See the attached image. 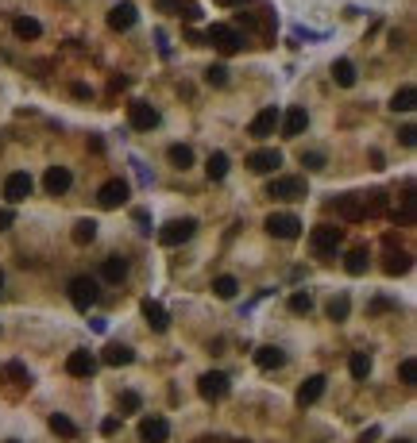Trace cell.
<instances>
[{"instance_id": "cell-22", "label": "cell", "mask_w": 417, "mask_h": 443, "mask_svg": "<svg viewBox=\"0 0 417 443\" xmlns=\"http://www.w3.org/2000/svg\"><path fill=\"white\" fill-rule=\"evenodd\" d=\"M286 363V351L282 347H259L255 351V366L259 370H278Z\"/></svg>"}, {"instance_id": "cell-39", "label": "cell", "mask_w": 417, "mask_h": 443, "mask_svg": "<svg viewBox=\"0 0 417 443\" xmlns=\"http://www.w3.org/2000/svg\"><path fill=\"white\" fill-rule=\"evenodd\" d=\"M301 166L306 170H325V154L321 151H301Z\"/></svg>"}, {"instance_id": "cell-44", "label": "cell", "mask_w": 417, "mask_h": 443, "mask_svg": "<svg viewBox=\"0 0 417 443\" xmlns=\"http://www.w3.org/2000/svg\"><path fill=\"white\" fill-rule=\"evenodd\" d=\"M132 216H135L139 232H143V235H151V227H147V224H151V216H147V212H143V208H135V212H132Z\"/></svg>"}, {"instance_id": "cell-52", "label": "cell", "mask_w": 417, "mask_h": 443, "mask_svg": "<svg viewBox=\"0 0 417 443\" xmlns=\"http://www.w3.org/2000/svg\"><path fill=\"white\" fill-rule=\"evenodd\" d=\"M8 443H20V439H8Z\"/></svg>"}, {"instance_id": "cell-34", "label": "cell", "mask_w": 417, "mask_h": 443, "mask_svg": "<svg viewBox=\"0 0 417 443\" xmlns=\"http://www.w3.org/2000/svg\"><path fill=\"white\" fill-rule=\"evenodd\" d=\"M51 432H54V436H66V439H73V436H78V424H73L70 416L54 413V416H51Z\"/></svg>"}, {"instance_id": "cell-37", "label": "cell", "mask_w": 417, "mask_h": 443, "mask_svg": "<svg viewBox=\"0 0 417 443\" xmlns=\"http://www.w3.org/2000/svg\"><path fill=\"white\" fill-rule=\"evenodd\" d=\"M139 405H143V401H139V393H135V389L120 393V413H139Z\"/></svg>"}, {"instance_id": "cell-50", "label": "cell", "mask_w": 417, "mask_h": 443, "mask_svg": "<svg viewBox=\"0 0 417 443\" xmlns=\"http://www.w3.org/2000/svg\"><path fill=\"white\" fill-rule=\"evenodd\" d=\"M0 289H4V270H0Z\"/></svg>"}, {"instance_id": "cell-45", "label": "cell", "mask_w": 417, "mask_h": 443, "mask_svg": "<svg viewBox=\"0 0 417 443\" xmlns=\"http://www.w3.org/2000/svg\"><path fill=\"white\" fill-rule=\"evenodd\" d=\"M12 224H16V212L12 208H0V232H8Z\"/></svg>"}, {"instance_id": "cell-15", "label": "cell", "mask_w": 417, "mask_h": 443, "mask_svg": "<svg viewBox=\"0 0 417 443\" xmlns=\"http://www.w3.org/2000/svg\"><path fill=\"white\" fill-rule=\"evenodd\" d=\"M139 439L143 443H167L170 439V424L162 420V416H147V420L139 424Z\"/></svg>"}, {"instance_id": "cell-14", "label": "cell", "mask_w": 417, "mask_h": 443, "mask_svg": "<svg viewBox=\"0 0 417 443\" xmlns=\"http://www.w3.org/2000/svg\"><path fill=\"white\" fill-rule=\"evenodd\" d=\"M278 124H282V135H286V139H298V135H301V131H306V127H309V112H306V108H301V104H294V108H290V112H286V116H282V120H278Z\"/></svg>"}, {"instance_id": "cell-38", "label": "cell", "mask_w": 417, "mask_h": 443, "mask_svg": "<svg viewBox=\"0 0 417 443\" xmlns=\"http://www.w3.org/2000/svg\"><path fill=\"white\" fill-rule=\"evenodd\" d=\"M398 378H402L406 385H417V363H413V358H402V366H398Z\"/></svg>"}, {"instance_id": "cell-43", "label": "cell", "mask_w": 417, "mask_h": 443, "mask_svg": "<svg viewBox=\"0 0 417 443\" xmlns=\"http://www.w3.org/2000/svg\"><path fill=\"white\" fill-rule=\"evenodd\" d=\"M178 15H182V20H201V8L198 4H193V0H186V4H178Z\"/></svg>"}, {"instance_id": "cell-16", "label": "cell", "mask_w": 417, "mask_h": 443, "mask_svg": "<svg viewBox=\"0 0 417 443\" xmlns=\"http://www.w3.org/2000/svg\"><path fill=\"white\" fill-rule=\"evenodd\" d=\"M325 385H329L325 374L306 378V382H301V389H298V405H301V408H306V405H317V401H321V393H325Z\"/></svg>"}, {"instance_id": "cell-41", "label": "cell", "mask_w": 417, "mask_h": 443, "mask_svg": "<svg viewBox=\"0 0 417 443\" xmlns=\"http://www.w3.org/2000/svg\"><path fill=\"white\" fill-rule=\"evenodd\" d=\"M290 308H294V313H309V308H313V297H309V293H294Z\"/></svg>"}, {"instance_id": "cell-13", "label": "cell", "mask_w": 417, "mask_h": 443, "mask_svg": "<svg viewBox=\"0 0 417 443\" xmlns=\"http://www.w3.org/2000/svg\"><path fill=\"white\" fill-rule=\"evenodd\" d=\"M135 20H139V8L132 4V0H120V4L109 12V27H112V31H128V27H135Z\"/></svg>"}, {"instance_id": "cell-47", "label": "cell", "mask_w": 417, "mask_h": 443, "mask_svg": "<svg viewBox=\"0 0 417 443\" xmlns=\"http://www.w3.org/2000/svg\"><path fill=\"white\" fill-rule=\"evenodd\" d=\"M178 4H182V0H159V8H162V12H170V15H178Z\"/></svg>"}, {"instance_id": "cell-42", "label": "cell", "mask_w": 417, "mask_h": 443, "mask_svg": "<svg viewBox=\"0 0 417 443\" xmlns=\"http://www.w3.org/2000/svg\"><path fill=\"white\" fill-rule=\"evenodd\" d=\"M8 374H12L20 385H31V374H28V366H23V363H8Z\"/></svg>"}, {"instance_id": "cell-30", "label": "cell", "mask_w": 417, "mask_h": 443, "mask_svg": "<svg viewBox=\"0 0 417 443\" xmlns=\"http://www.w3.org/2000/svg\"><path fill=\"white\" fill-rule=\"evenodd\" d=\"M12 31H16L20 39H39V35H43V23L31 20V15H20V20L12 23Z\"/></svg>"}, {"instance_id": "cell-46", "label": "cell", "mask_w": 417, "mask_h": 443, "mask_svg": "<svg viewBox=\"0 0 417 443\" xmlns=\"http://www.w3.org/2000/svg\"><path fill=\"white\" fill-rule=\"evenodd\" d=\"M413 135H417L413 127H402V131H398V139H402V146H413Z\"/></svg>"}, {"instance_id": "cell-6", "label": "cell", "mask_w": 417, "mask_h": 443, "mask_svg": "<svg viewBox=\"0 0 417 443\" xmlns=\"http://www.w3.org/2000/svg\"><path fill=\"white\" fill-rule=\"evenodd\" d=\"M267 196H274V201H306V182L301 177H274L267 185Z\"/></svg>"}, {"instance_id": "cell-31", "label": "cell", "mask_w": 417, "mask_h": 443, "mask_svg": "<svg viewBox=\"0 0 417 443\" xmlns=\"http://www.w3.org/2000/svg\"><path fill=\"white\" fill-rule=\"evenodd\" d=\"M167 158H170V166H178V170H190V166H193V151H190L186 143H174V146L167 151Z\"/></svg>"}, {"instance_id": "cell-48", "label": "cell", "mask_w": 417, "mask_h": 443, "mask_svg": "<svg viewBox=\"0 0 417 443\" xmlns=\"http://www.w3.org/2000/svg\"><path fill=\"white\" fill-rule=\"evenodd\" d=\"M116 428H120V420H112V416L101 424V432H104V436H116Z\"/></svg>"}, {"instance_id": "cell-25", "label": "cell", "mask_w": 417, "mask_h": 443, "mask_svg": "<svg viewBox=\"0 0 417 443\" xmlns=\"http://www.w3.org/2000/svg\"><path fill=\"white\" fill-rule=\"evenodd\" d=\"M101 277H104V282H124V277H128V258H120V254H112V258H104V266H101Z\"/></svg>"}, {"instance_id": "cell-24", "label": "cell", "mask_w": 417, "mask_h": 443, "mask_svg": "<svg viewBox=\"0 0 417 443\" xmlns=\"http://www.w3.org/2000/svg\"><path fill=\"white\" fill-rule=\"evenodd\" d=\"M367 266H371V254H367L363 247L348 251V258H344V270H348L351 277H363V274H367Z\"/></svg>"}, {"instance_id": "cell-5", "label": "cell", "mask_w": 417, "mask_h": 443, "mask_svg": "<svg viewBox=\"0 0 417 443\" xmlns=\"http://www.w3.org/2000/svg\"><path fill=\"white\" fill-rule=\"evenodd\" d=\"M267 232H271L274 239H298L301 220L294 216V212H271V216H267Z\"/></svg>"}, {"instance_id": "cell-33", "label": "cell", "mask_w": 417, "mask_h": 443, "mask_svg": "<svg viewBox=\"0 0 417 443\" xmlns=\"http://www.w3.org/2000/svg\"><path fill=\"white\" fill-rule=\"evenodd\" d=\"M413 101H417L413 85H402V89L394 93V101H390V108H394V112H413Z\"/></svg>"}, {"instance_id": "cell-20", "label": "cell", "mask_w": 417, "mask_h": 443, "mask_svg": "<svg viewBox=\"0 0 417 443\" xmlns=\"http://www.w3.org/2000/svg\"><path fill=\"white\" fill-rule=\"evenodd\" d=\"M143 316H147V324H151L155 332H167V327H170V316H167V308H162L159 301H151V297L143 301Z\"/></svg>"}, {"instance_id": "cell-51", "label": "cell", "mask_w": 417, "mask_h": 443, "mask_svg": "<svg viewBox=\"0 0 417 443\" xmlns=\"http://www.w3.org/2000/svg\"><path fill=\"white\" fill-rule=\"evenodd\" d=\"M398 443H410V439H398Z\"/></svg>"}, {"instance_id": "cell-49", "label": "cell", "mask_w": 417, "mask_h": 443, "mask_svg": "<svg viewBox=\"0 0 417 443\" xmlns=\"http://www.w3.org/2000/svg\"><path fill=\"white\" fill-rule=\"evenodd\" d=\"M217 4H248V0H217Z\"/></svg>"}, {"instance_id": "cell-2", "label": "cell", "mask_w": 417, "mask_h": 443, "mask_svg": "<svg viewBox=\"0 0 417 443\" xmlns=\"http://www.w3.org/2000/svg\"><path fill=\"white\" fill-rule=\"evenodd\" d=\"M193 232H198V220H170V224L159 227V243L162 247H182L186 239H193Z\"/></svg>"}, {"instance_id": "cell-23", "label": "cell", "mask_w": 417, "mask_h": 443, "mask_svg": "<svg viewBox=\"0 0 417 443\" xmlns=\"http://www.w3.org/2000/svg\"><path fill=\"white\" fill-rule=\"evenodd\" d=\"M410 251H387V262H382V270H387L390 277H398V274H410Z\"/></svg>"}, {"instance_id": "cell-29", "label": "cell", "mask_w": 417, "mask_h": 443, "mask_svg": "<svg viewBox=\"0 0 417 443\" xmlns=\"http://www.w3.org/2000/svg\"><path fill=\"white\" fill-rule=\"evenodd\" d=\"M212 293H217V297H220V301H232V297H236V293H240V282H236V277H232V274H220V277H217V282H212Z\"/></svg>"}, {"instance_id": "cell-36", "label": "cell", "mask_w": 417, "mask_h": 443, "mask_svg": "<svg viewBox=\"0 0 417 443\" xmlns=\"http://www.w3.org/2000/svg\"><path fill=\"white\" fill-rule=\"evenodd\" d=\"M348 313H351V301L344 297V293L329 301V320H337V324H340V320H348Z\"/></svg>"}, {"instance_id": "cell-12", "label": "cell", "mask_w": 417, "mask_h": 443, "mask_svg": "<svg viewBox=\"0 0 417 443\" xmlns=\"http://www.w3.org/2000/svg\"><path fill=\"white\" fill-rule=\"evenodd\" d=\"M66 374H70V378H93V374H97V358L89 355V351H70Z\"/></svg>"}, {"instance_id": "cell-17", "label": "cell", "mask_w": 417, "mask_h": 443, "mask_svg": "<svg viewBox=\"0 0 417 443\" xmlns=\"http://www.w3.org/2000/svg\"><path fill=\"white\" fill-rule=\"evenodd\" d=\"M278 120H282V112H278V108H263L255 120H251V127H248V131H251L255 139H267V135H274Z\"/></svg>"}, {"instance_id": "cell-18", "label": "cell", "mask_w": 417, "mask_h": 443, "mask_svg": "<svg viewBox=\"0 0 417 443\" xmlns=\"http://www.w3.org/2000/svg\"><path fill=\"white\" fill-rule=\"evenodd\" d=\"M70 182H73V177H70L66 166H51V170H47V177H43V185H47V193H51V196H62L70 189Z\"/></svg>"}, {"instance_id": "cell-4", "label": "cell", "mask_w": 417, "mask_h": 443, "mask_svg": "<svg viewBox=\"0 0 417 443\" xmlns=\"http://www.w3.org/2000/svg\"><path fill=\"white\" fill-rule=\"evenodd\" d=\"M97 297H101V289H97V282L93 277H73L70 282V305L73 308H81V313H89V305H97Z\"/></svg>"}, {"instance_id": "cell-1", "label": "cell", "mask_w": 417, "mask_h": 443, "mask_svg": "<svg viewBox=\"0 0 417 443\" xmlns=\"http://www.w3.org/2000/svg\"><path fill=\"white\" fill-rule=\"evenodd\" d=\"M340 239H344V232L332 224H317L313 232H309V247H313V254H321V258H329V254H337Z\"/></svg>"}, {"instance_id": "cell-9", "label": "cell", "mask_w": 417, "mask_h": 443, "mask_svg": "<svg viewBox=\"0 0 417 443\" xmlns=\"http://www.w3.org/2000/svg\"><path fill=\"white\" fill-rule=\"evenodd\" d=\"M198 393L205 401H220L228 393V374H220V370H209V374H201L198 378Z\"/></svg>"}, {"instance_id": "cell-7", "label": "cell", "mask_w": 417, "mask_h": 443, "mask_svg": "<svg viewBox=\"0 0 417 443\" xmlns=\"http://www.w3.org/2000/svg\"><path fill=\"white\" fill-rule=\"evenodd\" d=\"M128 182L124 177H112V182H104L101 185V193H97V204L101 208H120V204H128Z\"/></svg>"}, {"instance_id": "cell-28", "label": "cell", "mask_w": 417, "mask_h": 443, "mask_svg": "<svg viewBox=\"0 0 417 443\" xmlns=\"http://www.w3.org/2000/svg\"><path fill=\"white\" fill-rule=\"evenodd\" d=\"M348 370L356 382H367V374H371V355H367V351H356V355L348 358Z\"/></svg>"}, {"instance_id": "cell-26", "label": "cell", "mask_w": 417, "mask_h": 443, "mask_svg": "<svg viewBox=\"0 0 417 443\" xmlns=\"http://www.w3.org/2000/svg\"><path fill=\"white\" fill-rule=\"evenodd\" d=\"M70 239L78 243V247H89V243L97 239V220H78L73 232H70Z\"/></svg>"}, {"instance_id": "cell-11", "label": "cell", "mask_w": 417, "mask_h": 443, "mask_svg": "<svg viewBox=\"0 0 417 443\" xmlns=\"http://www.w3.org/2000/svg\"><path fill=\"white\" fill-rule=\"evenodd\" d=\"M31 189H35V185H31L28 174H8V182H4V201H8V204H23V201L31 196Z\"/></svg>"}, {"instance_id": "cell-19", "label": "cell", "mask_w": 417, "mask_h": 443, "mask_svg": "<svg viewBox=\"0 0 417 443\" xmlns=\"http://www.w3.org/2000/svg\"><path fill=\"white\" fill-rule=\"evenodd\" d=\"M132 358H135L132 347H124V343H109V347H104V355H101V363H104V366H128Z\"/></svg>"}, {"instance_id": "cell-3", "label": "cell", "mask_w": 417, "mask_h": 443, "mask_svg": "<svg viewBox=\"0 0 417 443\" xmlns=\"http://www.w3.org/2000/svg\"><path fill=\"white\" fill-rule=\"evenodd\" d=\"M205 43H212L220 54H236L243 46V39H240V31L228 27V23H212V27L205 31Z\"/></svg>"}, {"instance_id": "cell-8", "label": "cell", "mask_w": 417, "mask_h": 443, "mask_svg": "<svg viewBox=\"0 0 417 443\" xmlns=\"http://www.w3.org/2000/svg\"><path fill=\"white\" fill-rule=\"evenodd\" d=\"M278 166H282V151H274V146H263V151L248 154V170H251V174H274Z\"/></svg>"}, {"instance_id": "cell-32", "label": "cell", "mask_w": 417, "mask_h": 443, "mask_svg": "<svg viewBox=\"0 0 417 443\" xmlns=\"http://www.w3.org/2000/svg\"><path fill=\"white\" fill-rule=\"evenodd\" d=\"M205 174L212 177V182H220V177H228V154H224V151L209 154V162H205Z\"/></svg>"}, {"instance_id": "cell-35", "label": "cell", "mask_w": 417, "mask_h": 443, "mask_svg": "<svg viewBox=\"0 0 417 443\" xmlns=\"http://www.w3.org/2000/svg\"><path fill=\"white\" fill-rule=\"evenodd\" d=\"M387 212V193H367L363 196V216H382Z\"/></svg>"}, {"instance_id": "cell-40", "label": "cell", "mask_w": 417, "mask_h": 443, "mask_svg": "<svg viewBox=\"0 0 417 443\" xmlns=\"http://www.w3.org/2000/svg\"><path fill=\"white\" fill-rule=\"evenodd\" d=\"M205 81H209V85H224V81H228V65H209Z\"/></svg>"}, {"instance_id": "cell-27", "label": "cell", "mask_w": 417, "mask_h": 443, "mask_svg": "<svg viewBox=\"0 0 417 443\" xmlns=\"http://www.w3.org/2000/svg\"><path fill=\"white\" fill-rule=\"evenodd\" d=\"M332 77H337V85L340 89H351L359 81V73H356V65H351L348 58H340L337 65H332Z\"/></svg>"}, {"instance_id": "cell-21", "label": "cell", "mask_w": 417, "mask_h": 443, "mask_svg": "<svg viewBox=\"0 0 417 443\" xmlns=\"http://www.w3.org/2000/svg\"><path fill=\"white\" fill-rule=\"evenodd\" d=\"M337 212H340V220H363V196H359V193L340 196V201H337Z\"/></svg>"}, {"instance_id": "cell-10", "label": "cell", "mask_w": 417, "mask_h": 443, "mask_svg": "<svg viewBox=\"0 0 417 443\" xmlns=\"http://www.w3.org/2000/svg\"><path fill=\"white\" fill-rule=\"evenodd\" d=\"M128 124H132L135 131H151L155 124H159V112H155L147 101H132L128 104Z\"/></svg>"}]
</instances>
